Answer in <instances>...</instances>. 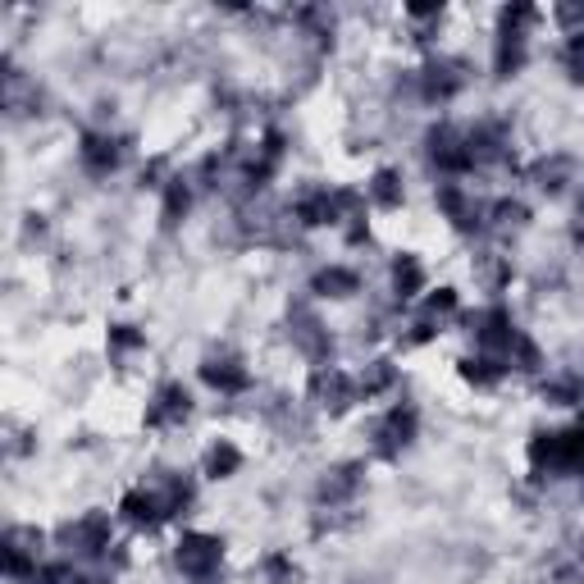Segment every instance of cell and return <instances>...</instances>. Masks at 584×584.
I'll return each mask as SVG.
<instances>
[{
    "label": "cell",
    "mask_w": 584,
    "mask_h": 584,
    "mask_svg": "<svg viewBox=\"0 0 584 584\" xmlns=\"http://www.w3.org/2000/svg\"><path fill=\"white\" fill-rule=\"evenodd\" d=\"M219 557H224V544L215 535H201V529H188V535L174 544V567L192 580H206L219 567Z\"/></svg>",
    "instance_id": "obj_1"
},
{
    "label": "cell",
    "mask_w": 584,
    "mask_h": 584,
    "mask_svg": "<svg viewBox=\"0 0 584 584\" xmlns=\"http://www.w3.org/2000/svg\"><path fill=\"white\" fill-rule=\"evenodd\" d=\"M429 160L448 174H466L475 169V151H470V138H462L456 129H434L429 133Z\"/></svg>",
    "instance_id": "obj_2"
},
{
    "label": "cell",
    "mask_w": 584,
    "mask_h": 584,
    "mask_svg": "<svg viewBox=\"0 0 584 584\" xmlns=\"http://www.w3.org/2000/svg\"><path fill=\"white\" fill-rule=\"evenodd\" d=\"M311 397H315L320 406H329V412H347V406L361 397V389L351 384L343 370H324V366H320V370L311 374Z\"/></svg>",
    "instance_id": "obj_3"
},
{
    "label": "cell",
    "mask_w": 584,
    "mask_h": 584,
    "mask_svg": "<svg viewBox=\"0 0 584 584\" xmlns=\"http://www.w3.org/2000/svg\"><path fill=\"white\" fill-rule=\"evenodd\" d=\"M37 548H41V529H10L5 535V571L14 580L37 575Z\"/></svg>",
    "instance_id": "obj_4"
},
{
    "label": "cell",
    "mask_w": 584,
    "mask_h": 584,
    "mask_svg": "<svg viewBox=\"0 0 584 584\" xmlns=\"http://www.w3.org/2000/svg\"><path fill=\"white\" fill-rule=\"evenodd\" d=\"M64 544L79 548L83 557H100V552L110 548V516L92 512V516H83L79 525H64Z\"/></svg>",
    "instance_id": "obj_5"
},
{
    "label": "cell",
    "mask_w": 584,
    "mask_h": 584,
    "mask_svg": "<svg viewBox=\"0 0 584 584\" xmlns=\"http://www.w3.org/2000/svg\"><path fill=\"white\" fill-rule=\"evenodd\" d=\"M374 439H379V452H384V456H397L406 443L416 439V412H412V406H393V412L379 420Z\"/></svg>",
    "instance_id": "obj_6"
},
{
    "label": "cell",
    "mask_w": 584,
    "mask_h": 584,
    "mask_svg": "<svg viewBox=\"0 0 584 584\" xmlns=\"http://www.w3.org/2000/svg\"><path fill=\"white\" fill-rule=\"evenodd\" d=\"M192 412V397L183 384H165L156 393V402H151V412H146V425L151 429H169V425H183Z\"/></svg>",
    "instance_id": "obj_7"
},
{
    "label": "cell",
    "mask_w": 584,
    "mask_h": 584,
    "mask_svg": "<svg viewBox=\"0 0 584 584\" xmlns=\"http://www.w3.org/2000/svg\"><path fill=\"white\" fill-rule=\"evenodd\" d=\"M119 516L138 525V529H151L165 521V506H160V493H146V489H129L119 498Z\"/></svg>",
    "instance_id": "obj_8"
},
{
    "label": "cell",
    "mask_w": 584,
    "mask_h": 584,
    "mask_svg": "<svg viewBox=\"0 0 584 584\" xmlns=\"http://www.w3.org/2000/svg\"><path fill=\"white\" fill-rule=\"evenodd\" d=\"M201 379H206L215 393H228V397L251 389V374L238 361H206V366H201Z\"/></svg>",
    "instance_id": "obj_9"
},
{
    "label": "cell",
    "mask_w": 584,
    "mask_h": 584,
    "mask_svg": "<svg viewBox=\"0 0 584 584\" xmlns=\"http://www.w3.org/2000/svg\"><path fill=\"white\" fill-rule=\"evenodd\" d=\"M366 196L379 211H397L402 206V174L397 169H374V179L366 183Z\"/></svg>",
    "instance_id": "obj_10"
},
{
    "label": "cell",
    "mask_w": 584,
    "mask_h": 584,
    "mask_svg": "<svg viewBox=\"0 0 584 584\" xmlns=\"http://www.w3.org/2000/svg\"><path fill=\"white\" fill-rule=\"evenodd\" d=\"M83 165L92 169V174H110L115 165H119V146H115V138H100V133H87L83 138Z\"/></svg>",
    "instance_id": "obj_11"
},
{
    "label": "cell",
    "mask_w": 584,
    "mask_h": 584,
    "mask_svg": "<svg viewBox=\"0 0 584 584\" xmlns=\"http://www.w3.org/2000/svg\"><path fill=\"white\" fill-rule=\"evenodd\" d=\"M456 370H462V379H466V384H475V389H493L498 379L506 374V366L498 357H485V351H479V357L456 361Z\"/></svg>",
    "instance_id": "obj_12"
},
{
    "label": "cell",
    "mask_w": 584,
    "mask_h": 584,
    "mask_svg": "<svg viewBox=\"0 0 584 584\" xmlns=\"http://www.w3.org/2000/svg\"><path fill=\"white\" fill-rule=\"evenodd\" d=\"M393 288H397L402 301L420 297V288H425V270H420L416 257H397V261H393Z\"/></svg>",
    "instance_id": "obj_13"
},
{
    "label": "cell",
    "mask_w": 584,
    "mask_h": 584,
    "mask_svg": "<svg viewBox=\"0 0 584 584\" xmlns=\"http://www.w3.org/2000/svg\"><path fill=\"white\" fill-rule=\"evenodd\" d=\"M311 288H315L320 297H351V293H357V274L343 270V265H329V270L315 274Z\"/></svg>",
    "instance_id": "obj_14"
},
{
    "label": "cell",
    "mask_w": 584,
    "mask_h": 584,
    "mask_svg": "<svg viewBox=\"0 0 584 584\" xmlns=\"http://www.w3.org/2000/svg\"><path fill=\"white\" fill-rule=\"evenodd\" d=\"M238 470H242V452H238L234 443L219 439V443L206 452V475H211V479H234Z\"/></svg>",
    "instance_id": "obj_15"
},
{
    "label": "cell",
    "mask_w": 584,
    "mask_h": 584,
    "mask_svg": "<svg viewBox=\"0 0 584 584\" xmlns=\"http://www.w3.org/2000/svg\"><path fill=\"white\" fill-rule=\"evenodd\" d=\"M439 206L452 215L456 228H475V206H470V201L456 192V188H443V192H439Z\"/></svg>",
    "instance_id": "obj_16"
},
{
    "label": "cell",
    "mask_w": 584,
    "mask_h": 584,
    "mask_svg": "<svg viewBox=\"0 0 584 584\" xmlns=\"http://www.w3.org/2000/svg\"><path fill=\"white\" fill-rule=\"evenodd\" d=\"M33 580H37V584H92L79 567H69V562H50V567H41Z\"/></svg>",
    "instance_id": "obj_17"
},
{
    "label": "cell",
    "mask_w": 584,
    "mask_h": 584,
    "mask_svg": "<svg viewBox=\"0 0 584 584\" xmlns=\"http://www.w3.org/2000/svg\"><path fill=\"white\" fill-rule=\"evenodd\" d=\"M562 60H567V69H571V79H575V83H584V28H575V33L567 37Z\"/></svg>",
    "instance_id": "obj_18"
},
{
    "label": "cell",
    "mask_w": 584,
    "mask_h": 584,
    "mask_svg": "<svg viewBox=\"0 0 584 584\" xmlns=\"http://www.w3.org/2000/svg\"><path fill=\"white\" fill-rule=\"evenodd\" d=\"M183 211H188V188H183V179H174L169 196H165V224H179Z\"/></svg>",
    "instance_id": "obj_19"
},
{
    "label": "cell",
    "mask_w": 584,
    "mask_h": 584,
    "mask_svg": "<svg viewBox=\"0 0 584 584\" xmlns=\"http://www.w3.org/2000/svg\"><path fill=\"white\" fill-rule=\"evenodd\" d=\"M142 343H146V338L138 334L133 324H115V329H110V347H115V351H133V347H142Z\"/></svg>",
    "instance_id": "obj_20"
},
{
    "label": "cell",
    "mask_w": 584,
    "mask_h": 584,
    "mask_svg": "<svg viewBox=\"0 0 584 584\" xmlns=\"http://www.w3.org/2000/svg\"><path fill=\"white\" fill-rule=\"evenodd\" d=\"M425 311H429V315H448V311H456V293H452V288L429 293V297H425Z\"/></svg>",
    "instance_id": "obj_21"
},
{
    "label": "cell",
    "mask_w": 584,
    "mask_h": 584,
    "mask_svg": "<svg viewBox=\"0 0 584 584\" xmlns=\"http://www.w3.org/2000/svg\"><path fill=\"white\" fill-rule=\"evenodd\" d=\"M393 384V366L389 361H374V370H370V379L361 384V393L370 397V393H379V389H389Z\"/></svg>",
    "instance_id": "obj_22"
},
{
    "label": "cell",
    "mask_w": 584,
    "mask_h": 584,
    "mask_svg": "<svg viewBox=\"0 0 584 584\" xmlns=\"http://www.w3.org/2000/svg\"><path fill=\"white\" fill-rule=\"evenodd\" d=\"M443 5H412V10H406V14H412V19H434Z\"/></svg>",
    "instance_id": "obj_23"
},
{
    "label": "cell",
    "mask_w": 584,
    "mask_h": 584,
    "mask_svg": "<svg viewBox=\"0 0 584 584\" xmlns=\"http://www.w3.org/2000/svg\"><path fill=\"white\" fill-rule=\"evenodd\" d=\"M557 19H562V23H575V19H584V10H557Z\"/></svg>",
    "instance_id": "obj_24"
}]
</instances>
